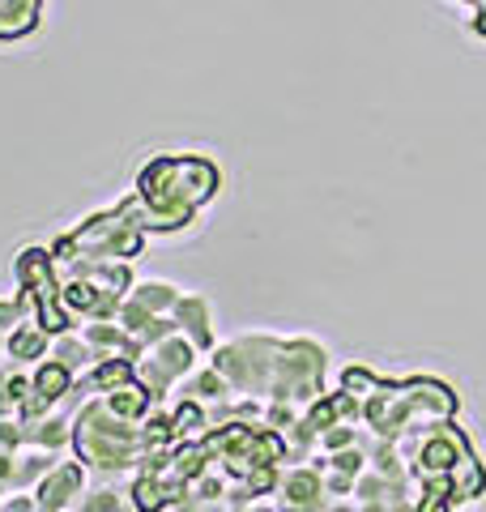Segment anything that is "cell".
I'll return each instance as SVG.
<instances>
[{
    "mask_svg": "<svg viewBox=\"0 0 486 512\" xmlns=\"http://www.w3.org/2000/svg\"><path fill=\"white\" fill-rule=\"evenodd\" d=\"M47 0H0V43H18L26 35H35L43 22Z\"/></svg>",
    "mask_w": 486,
    "mask_h": 512,
    "instance_id": "obj_2",
    "label": "cell"
},
{
    "mask_svg": "<svg viewBox=\"0 0 486 512\" xmlns=\"http://www.w3.org/2000/svg\"><path fill=\"white\" fill-rule=\"evenodd\" d=\"M465 5H469V9H474V5H478V0H465Z\"/></svg>",
    "mask_w": 486,
    "mask_h": 512,
    "instance_id": "obj_3",
    "label": "cell"
},
{
    "mask_svg": "<svg viewBox=\"0 0 486 512\" xmlns=\"http://www.w3.org/2000/svg\"><path fill=\"white\" fill-rule=\"evenodd\" d=\"M218 167L201 154H167L145 163L137 175V205H145V227L175 231L218 192Z\"/></svg>",
    "mask_w": 486,
    "mask_h": 512,
    "instance_id": "obj_1",
    "label": "cell"
}]
</instances>
